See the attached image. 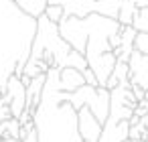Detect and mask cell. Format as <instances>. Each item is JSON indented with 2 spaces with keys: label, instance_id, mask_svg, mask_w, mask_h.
I'll return each mask as SVG.
<instances>
[{
  "label": "cell",
  "instance_id": "6da1fadb",
  "mask_svg": "<svg viewBox=\"0 0 148 142\" xmlns=\"http://www.w3.org/2000/svg\"><path fill=\"white\" fill-rule=\"evenodd\" d=\"M61 37L81 55H85L87 65L95 71L99 87H106L108 77L114 71L116 65V53L110 45L112 35H116L122 25L118 19L103 16L97 12H91L87 16H73L65 14L59 23Z\"/></svg>",
  "mask_w": 148,
  "mask_h": 142
},
{
  "label": "cell",
  "instance_id": "7a4b0ae2",
  "mask_svg": "<svg viewBox=\"0 0 148 142\" xmlns=\"http://www.w3.org/2000/svg\"><path fill=\"white\" fill-rule=\"evenodd\" d=\"M37 19L18 8L14 0H0V91L6 93L12 75H23L31 57Z\"/></svg>",
  "mask_w": 148,
  "mask_h": 142
},
{
  "label": "cell",
  "instance_id": "3957f363",
  "mask_svg": "<svg viewBox=\"0 0 148 142\" xmlns=\"http://www.w3.org/2000/svg\"><path fill=\"white\" fill-rule=\"evenodd\" d=\"M59 93V67H51L47 71L41 104L33 118L39 142H83L79 134L77 110L71 102L61 99Z\"/></svg>",
  "mask_w": 148,
  "mask_h": 142
},
{
  "label": "cell",
  "instance_id": "277c9868",
  "mask_svg": "<svg viewBox=\"0 0 148 142\" xmlns=\"http://www.w3.org/2000/svg\"><path fill=\"white\" fill-rule=\"evenodd\" d=\"M59 95H61V99L71 102L75 106V110H79L81 106H89V110L95 114V118L101 124L108 120V114H110V89L108 87H95V85L83 83L75 91H63L61 89Z\"/></svg>",
  "mask_w": 148,
  "mask_h": 142
},
{
  "label": "cell",
  "instance_id": "5b68a950",
  "mask_svg": "<svg viewBox=\"0 0 148 142\" xmlns=\"http://www.w3.org/2000/svg\"><path fill=\"white\" fill-rule=\"evenodd\" d=\"M77 118H79V134L83 142H99V134L103 124L95 118V114L89 110V106H81L77 110Z\"/></svg>",
  "mask_w": 148,
  "mask_h": 142
},
{
  "label": "cell",
  "instance_id": "8992f818",
  "mask_svg": "<svg viewBox=\"0 0 148 142\" xmlns=\"http://www.w3.org/2000/svg\"><path fill=\"white\" fill-rule=\"evenodd\" d=\"M128 81L142 85L144 89L148 87V55L140 53V51H132L130 59H128Z\"/></svg>",
  "mask_w": 148,
  "mask_h": 142
},
{
  "label": "cell",
  "instance_id": "52a82bcc",
  "mask_svg": "<svg viewBox=\"0 0 148 142\" xmlns=\"http://www.w3.org/2000/svg\"><path fill=\"white\" fill-rule=\"evenodd\" d=\"M8 99H10V110H12V116L18 118L25 108H27V85L23 83V79L18 75H12L6 83V93H4Z\"/></svg>",
  "mask_w": 148,
  "mask_h": 142
},
{
  "label": "cell",
  "instance_id": "ba28073f",
  "mask_svg": "<svg viewBox=\"0 0 148 142\" xmlns=\"http://www.w3.org/2000/svg\"><path fill=\"white\" fill-rule=\"evenodd\" d=\"M45 81H47V73H41L37 77H33L29 81V85H27V110L33 114V118H35V112H37V108L41 104Z\"/></svg>",
  "mask_w": 148,
  "mask_h": 142
},
{
  "label": "cell",
  "instance_id": "9c48e42d",
  "mask_svg": "<svg viewBox=\"0 0 148 142\" xmlns=\"http://www.w3.org/2000/svg\"><path fill=\"white\" fill-rule=\"evenodd\" d=\"M85 83L83 73L75 67H63L59 69V87L63 91H75L77 87H81Z\"/></svg>",
  "mask_w": 148,
  "mask_h": 142
},
{
  "label": "cell",
  "instance_id": "30bf717a",
  "mask_svg": "<svg viewBox=\"0 0 148 142\" xmlns=\"http://www.w3.org/2000/svg\"><path fill=\"white\" fill-rule=\"evenodd\" d=\"M14 2L18 4V8L23 12H27L33 19L43 16L45 10H47V6H49V0H14Z\"/></svg>",
  "mask_w": 148,
  "mask_h": 142
},
{
  "label": "cell",
  "instance_id": "8fae6325",
  "mask_svg": "<svg viewBox=\"0 0 148 142\" xmlns=\"http://www.w3.org/2000/svg\"><path fill=\"white\" fill-rule=\"evenodd\" d=\"M134 12H136V6L130 2V0H124L122 6H120V12H118V23L120 25H132Z\"/></svg>",
  "mask_w": 148,
  "mask_h": 142
},
{
  "label": "cell",
  "instance_id": "7c38bea8",
  "mask_svg": "<svg viewBox=\"0 0 148 142\" xmlns=\"http://www.w3.org/2000/svg\"><path fill=\"white\" fill-rule=\"evenodd\" d=\"M132 27H134L136 31L148 33V6H144V8H136V12H134V21H132Z\"/></svg>",
  "mask_w": 148,
  "mask_h": 142
},
{
  "label": "cell",
  "instance_id": "4fadbf2b",
  "mask_svg": "<svg viewBox=\"0 0 148 142\" xmlns=\"http://www.w3.org/2000/svg\"><path fill=\"white\" fill-rule=\"evenodd\" d=\"M45 16H47L49 21H53V23H59V21L65 16V8H63L61 4H57V2H49V6H47V10H45Z\"/></svg>",
  "mask_w": 148,
  "mask_h": 142
},
{
  "label": "cell",
  "instance_id": "5bb4252c",
  "mask_svg": "<svg viewBox=\"0 0 148 142\" xmlns=\"http://www.w3.org/2000/svg\"><path fill=\"white\" fill-rule=\"evenodd\" d=\"M112 75H114L120 83H126V81H128V63H126V61H116Z\"/></svg>",
  "mask_w": 148,
  "mask_h": 142
},
{
  "label": "cell",
  "instance_id": "9a60e30c",
  "mask_svg": "<svg viewBox=\"0 0 148 142\" xmlns=\"http://www.w3.org/2000/svg\"><path fill=\"white\" fill-rule=\"evenodd\" d=\"M134 49L140 51V53H144V55H148V33H142V31L136 33V37H134Z\"/></svg>",
  "mask_w": 148,
  "mask_h": 142
},
{
  "label": "cell",
  "instance_id": "2e32d148",
  "mask_svg": "<svg viewBox=\"0 0 148 142\" xmlns=\"http://www.w3.org/2000/svg\"><path fill=\"white\" fill-rule=\"evenodd\" d=\"M8 118H12L10 99H8L6 95H2V97H0V122H4V120H8Z\"/></svg>",
  "mask_w": 148,
  "mask_h": 142
},
{
  "label": "cell",
  "instance_id": "e0dca14e",
  "mask_svg": "<svg viewBox=\"0 0 148 142\" xmlns=\"http://www.w3.org/2000/svg\"><path fill=\"white\" fill-rule=\"evenodd\" d=\"M81 73H83V79H85V83H87V85H95V87H99L97 75H95V71H93V69H91L89 65H87V67H85V69H83Z\"/></svg>",
  "mask_w": 148,
  "mask_h": 142
},
{
  "label": "cell",
  "instance_id": "ac0fdd59",
  "mask_svg": "<svg viewBox=\"0 0 148 142\" xmlns=\"http://www.w3.org/2000/svg\"><path fill=\"white\" fill-rule=\"evenodd\" d=\"M144 130H142V126L140 124H132L130 126V134H128V138L130 140H136V138H144Z\"/></svg>",
  "mask_w": 148,
  "mask_h": 142
},
{
  "label": "cell",
  "instance_id": "d6986e66",
  "mask_svg": "<svg viewBox=\"0 0 148 142\" xmlns=\"http://www.w3.org/2000/svg\"><path fill=\"white\" fill-rule=\"evenodd\" d=\"M130 85H132V91H134L136 99H138V102H140V99H144V91H146V89H144L142 85H136V83H130Z\"/></svg>",
  "mask_w": 148,
  "mask_h": 142
},
{
  "label": "cell",
  "instance_id": "ffe728a7",
  "mask_svg": "<svg viewBox=\"0 0 148 142\" xmlns=\"http://www.w3.org/2000/svg\"><path fill=\"white\" fill-rule=\"evenodd\" d=\"M138 124H140V126H142V130L148 134V114H146V116H142V118L138 120Z\"/></svg>",
  "mask_w": 148,
  "mask_h": 142
},
{
  "label": "cell",
  "instance_id": "44dd1931",
  "mask_svg": "<svg viewBox=\"0 0 148 142\" xmlns=\"http://www.w3.org/2000/svg\"><path fill=\"white\" fill-rule=\"evenodd\" d=\"M130 2H132L136 8H144V6H148V0H130Z\"/></svg>",
  "mask_w": 148,
  "mask_h": 142
},
{
  "label": "cell",
  "instance_id": "7402d4cb",
  "mask_svg": "<svg viewBox=\"0 0 148 142\" xmlns=\"http://www.w3.org/2000/svg\"><path fill=\"white\" fill-rule=\"evenodd\" d=\"M2 142H23L21 138H2Z\"/></svg>",
  "mask_w": 148,
  "mask_h": 142
},
{
  "label": "cell",
  "instance_id": "603a6c76",
  "mask_svg": "<svg viewBox=\"0 0 148 142\" xmlns=\"http://www.w3.org/2000/svg\"><path fill=\"white\" fill-rule=\"evenodd\" d=\"M132 142H146L144 138H136V140H132Z\"/></svg>",
  "mask_w": 148,
  "mask_h": 142
},
{
  "label": "cell",
  "instance_id": "cb8c5ba5",
  "mask_svg": "<svg viewBox=\"0 0 148 142\" xmlns=\"http://www.w3.org/2000/svg\"><path fill=\"white\" fill-rule=\"evenodd\" d=\"M144 97H146V99H148V87H146V91H144Z\"/></svg>",
  "mask_w": 148,
  "mask_h": 142
},
{
  "label": "cell",
  "instance_id": "d4e9b609",
  "mask_svg": "<svg viewBox=\"0 0 148 142\" xmlns=\"http://www.w3.org/2000/svg\"><path fill=\"white\" fill-rule=\"evenodd\" d=\"M122 142H132V140H130V138H126V140H122Z\"/></svg>",
  "mask_w": 148,
  "mask_h": 142
},
{
  "label": "cell",
  "instance_id": "484cf974",
  "mask_svg": "<svg viewBox=\"0 0 148 142\" xmlns=\"http://www.w3.org/2000/svg\"><path fill=\"white\" fill-rule=\"evenodd\" d=\"M144 140H146V142H148V134H144Z\"/></svg>",
  "mask_w": 148,
  "mask_h": 142
}]
</instances>
